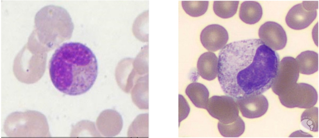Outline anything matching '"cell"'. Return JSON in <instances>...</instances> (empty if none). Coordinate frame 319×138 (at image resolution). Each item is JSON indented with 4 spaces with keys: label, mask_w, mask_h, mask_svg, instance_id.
Instances as JSON below:
<instances>
[{
    "label": "cell",
    "mask_w": 319,
    "mask_h": 138,
    "mask_svg": "<svg viewBox=\"0 0 319 138\" xmlns=\"http://www.w3.org/2000/svg\"><path fill=\"white\" fill-rule=\"evenodd\" d=\"M279 62L278 54L260 39L233 42L219 53L218 81L235 100L262 94L272 87Z\"/></svg>",
    "instance_id": "1"
},
{
    "label": "cell",
    "mask_w": 319,
    "mask_h": 138,
    "mask_svg": "<svg viewBox=\"0 0 319 138\" xmlns=\"http://www.w3.org/2000/svg\"><path fill=\"white\" fill-rule=\"evenodd\" d=\"M98 66L93 51L78 42L63 44L55 51L49 66L51 80L59 91L66 95L85 93L97 78Z\"/></svg>",
    "instance_id": "2"
},
{
    "label": "cell",
    "mask_w": 319,
    "mask_h": 138,
    "mask_svg": "<svg viewBox=\"0 0 319 138\" xmlns=\"http://www.w3.org/2000/svg\"><path fill=\"white\" fill-rule=\"evenodd\" d=\"M279 97L281 104L289 108H309L314 106L318 99L315 88L302 83H296Z\"/></svg>",
    "instance_id": "3"
},
{
    "label": "cell",
    "mask_w": 319,
    "mask_h": 138,
    "mask_svg": "<svg viewBox=\"0 0 319 138\" xmlns=\"http://www.w3.org/2000/svg\"><path fill=\"white\" fill-rule=\"evenodd\" d=\"M206 109L212 117L224 124L235 121L239 116L236 102L229 96H214L208 100Z\"/></svg>",
    "instance_id": "4"
},
{
    "label": "cell",
    "mask_w": 319,
    "mask_h": 138,
    "mask_svg": "<svg viewBox=\"0 0 319 138\" xmlns=\"http://www.w3.org/2000/svg\"><path fill=\"white\" fill-rule=\"evenodd\" d=\"M318 8V1H303L290 9L285 17L286 23L293 29H305L316 18Z\"/></svg>",
    "instance_id": "5"
},
{
    "label": "cell",
    "mask_w": 319,
    "mask_h": 138,
    "mask_svg": "<svg viewBox=\"0 0 319 138\" xmlns=\"http://www.w3.org/2000/svg\"><path fill=\"white\" fill-rule=\"evenodd\" d=\"M299 73L295 59L289 56L283 58L279 62L271 87L273 92L279 96L289 88L297 83Z\"/></svg>",
    "instance_id": "6"
},
{
    "label": "cell",
    "mask_w": 319,
    "mask_h": 138,
    "mask_svg": "<svg viewBox=\"0 0 319 138\" xmlns=\"http://www.w3.org/2000/svg\"><path fill=\"white\" fill-rule=\"evenodd\" d=\"M259 37L265 45L274 50L283 49L287 42L286 32L279 24L274 21L264 23L260 27Z\"/></svg>",
    "instance_id": "7"
},
{
    "label": "cell",
    "mask_w": 319,
    "mask_h": 138,
    "mask_svg": "<svg viewBox=\"0 0 319 138\" xmlns=\"http://www.w3.org/2000/svg\"><path fill=\"white\" fill-rule=\"evenodd\" d=\"M235 100L242 116L247 118L261 117L268 108L267 99L262 94H250Z\"/></svg>",
    "instance_id": "8"
},
{
    "label": "cell",
    "mask_w": 319,
    "mask_h": 138,
    "mask_svg": "<svg viewBox=\"0 0 319 138\" xmlns=\"http://www.w3.org/2000/svg\"><path fill=\"white\" fill-rule=\"evenodd\" d=\"M200 39L207 50L215 51L224 47L228 40V34L222 26L216 24L208 25L202 31Z\"/></svg>",
    "instance_id": "9"
},
{
    "label": "cell",
    "mask_w": 319,
    "mask_h": 138,
    "mask_svg": "<svg viewBox=\"0 0 319 138\" xmlns=\"http://www.w3.org/2000/svg\"><path fill=\"white\" fill-rule=\"evenodd\" d=\"M197 68L199 74L202 78L209 81L213 80L218 74V58L212 52H205L199 57Z\"/></svg>",
    "instance_id": "10"
},
{
    "label": "cell",
    "mask_w": 319,
    "mask_h": 138,
    "mask_svg": "<svg viewBox=\"0 0 319 138\" xmlns=\"http://www.w3.org/2000/svg\"><path fill=\"white\" fill-rule=\"evenodd\" d=\"M148 74L139 77L136 81L131 91L134 103L140 109L149 108Z\"/></svg>",
    "instance_id": "11"
},
{
    "label": "cell",
    "mask_w": 319,
    "mask_h": 138,
    "mask_svg": "<svg viewBox=\"0 0 319 138\" xmlns=\"http://www.w3.org/2000/svg\"><path fill=\"white\" fill-rule=\"evenodd\" d=\"M185 92L196 107L206 109L209 93L204 85L199 83H192L187 86Z\"/></svg>",
    "instance_id": "12"
},
{
    "label": "cell",
    "mask_w": 319,
    "mask_h": 138,
    "mask_svg": "<svg viewBox=\"0 0 319 138\" xmlns=\"http://www.w3.org/2000/svg\"><path fill=\"white\" fill-rule=\"evenodd\" d=\"M262 14V9L259 2L253 1H246L241 5L239 16L245 23L253 24L260 20Z\"/></svg>",
    "instance_id": "13"
},
{
    "label": "cell",
    "mask_w": 319,
    "mask_h": 138,
    "mask_svg": "<svg viewBox=\"0 0 319 138\" xmlns=\"http://www.w3.org/2000/svg\"><path fill=\"white\" fill-rule=\"evenodd\" d=\"M295 59L299 72L302 74H311L318 70V54L314 51L307 50L302 52Z\"/></svg>",
    "instance_id": "14"
},
{
    "label": "cell",
    "mask_w": 319,
    "mask_h": 138,
    "mask_svg": "<svg viewBox=\"0 0 319 138\" xmlns=\"http://www.w3.org/2000/svg\"><path fill=\"white\" fill-rule=\"evenodd\" d=\"M218 130L223 136L226 137H237L244 133L245 130V124L239 116L233 122L229 124H224L219 121L218 124Z\"/></svg>",
    "instance_id": "15"
},
{
    "label": "cell",
    "mask_w": 319,
    "mask_h": 138,
    "mask_svg": "<svg viewBox=\"0 0 319 138\" xmlns=\"http://www.w3.org/2000/svg\"><path fill=\"white\" fill-rule=\"evenodd\" d=\"M239 3L238 1H215L213 11L216 15L221 18H229L236 13Z\"/></svg>",
    "instance_id": "16"
},
{
    "label": "cell",
    "mask_w": 319,
    "mask_h": 138,
    "mask_svg": "<svg viewBox=\"0 0 319 138\" xmlns=\"http://www.w3.org/2000/svg\"><path fill=\"white\" fill-rule=\"evenodd\" d=\"M131 136H148V114L139 115L134 120L129 129Z\"/></svg>",
    "instance_id": "17"
},
{
    "label": "cell",
    "mask_w": 319,
    "mask_h": 138,
    "mask_svg": "<svg viewBox=\"0 0 319 138\" xmlns=\"http://www.w3.org/2000/svg\"><path fill=\"white\" fill-rule=\"evenodd\" d=\"M318 109L314 106L306 109L302 113L301 117L302 125L313 132L318 131Z\"/></svg>",
    "instance_id": "18"
},
{
    "label": "cell",
    "mask_w": 319,
    "mask_h": 138,
    "mask_svg": "<svg viewBox=\"0 0 319 138\" xmlns=\"http://www.w3.org/2000/svg\"><path fill=\"white\" fill-rule=\"evenodd\" d=\"M209 2L207 1H183L182 7L185 12L193 17H198L207 11Z\"/></svg>",
    "instance_id": "19"
},
{
    "label": "cell",
    "mask_w": 319,
    "mask_h": 138,
    "mask_svg": "<svg viewBox=\"0 0 319 138\" xmlns=\"http://www.w3.org/2000/svg\"><path fill=\"white\" fill-rule=\"evenodd\" d=\"M148 16V11L144 12L137 17L133 25L134 34L139 40L142 41H147L148 40L147 33Z\"/></svg>",
    "instance_id": "20"
},
{
    "label": "cell",
    "mask_w": 319,
    "mask_h": 138,
    "mask_svg": "<svg viewBox=\"0 0 319 138\" xmlns=\"http://www.w3.org/2000/svg\"><path fill=\"white\" fill-rule=\"evenodd\" d=\"M134 66L140 76L148 74V47H142L136 58Z\"/></svg>",
    "instance_id": "21"
},
{
    "label": "cell",
    "mask_w": 319,
    "mask_h": 138,
    "mask_svg": "<svg viewBox=\"0 0 319 138\" xmlns=\"http://www.w3.org/2000/svg\"><path fill=\"white\" fill-rule=\"evenodd\" d=\"M190 111L189 106L187 101L182 95H179V123L188 116Z\"/></svg>",
    "instance_id": "22"
}]
</instances>
